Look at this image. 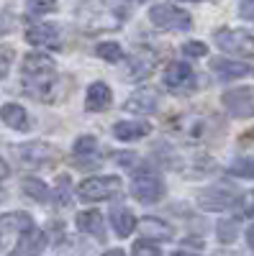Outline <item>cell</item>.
<instances>
[{
	"label": "cell",
	"instance_id": "obj_1",
	"mask_svg": "<svg viewBox=\"0 0 254 256\" xmlns=\"http://www.w3.org/2000/svg\"><path fill=\"white\" fill-rule=\"evenodd\" d=\"M21 74H24L26 92H31L41 102L52 100V90H54V84L59 80L57 77V64H54L52 56H47V54H26Z\"/></svg>",
	"mask_w": 254,
	"mask_h": 256
},
{
	"label": "cell",
	"instance_id": "obj_2",
	"mask_svg": "<svg viewBox=\"0 0 254 256\" xmlns=\"http://www.w3.org/2000/svg\"><path fill=\"white\" fill-rule=\"evenodd\" d=\"M80 26L90 34L98 31H116L126 24V8L116 0H85L77 10Z\"/></svg>",
	"mask_w": 254,
	"mask_h": 256
},
{
	"label": "cell",
	"instance_id": "obj_3",
	"mask_svg": "<svg viewBox=\"0 0 254 256\" xmlns=\"http://www.w3.org/2000/svg\"><path fill=\"white\" fill-rule=\"evenodd\" d=\"M149 20H152V26H157L162 31H187L193 26V16L182 8H177V6H172V3L152 6Z\"/></svg>",
	"mask_w": 254,
	"mask_h": 256
},
{
	"label": "cell",
	"instance_id": "obj_4",
	"mask_svg": "<svg viewBox=\"0 0 254 256\" xmlns=\"http://www.w3.org/2000/svg\"><path fill=\"white\" fill-rule=\"evenodd\" d=\"M131 195L139 200V202H159L164 198V182L157 172L152 169H141L136 172V177L131 180Z\"/></svg>",
	"mask_w": 254,
	"mask_h": 256
},
{
	"label": "cell",
	"instance_id": "obj_5",
	"mask_svg": "<svg viewBox=\"0 0 254 256\" xmlns=\"http://www.w3.org/2000/svg\"><path fill=\"white\" fill-rule=\"evenodd\" d=\"M216 46L234 56H254V36L239 28H218L216 31Z\"/></svg>",
	"mask_w": 254,
	"mask_h": 256
},
{
	"label": "cell",
	"instance_id": "obj_6",
	"mask_svg": "<svg viewBox=\"0 0 254 256\" xmlns=\"http://www.w3.org/2000/svg\"><path fill=\"white\" fill-rule=\"evenodd\" d=\"M236 200V190L226 184V182H216V184H210L205 190H200V195H198V205L208 212H221V210H228V208H234Z\"/></svg>",
	"mask_w": 254,
	"mask_h": 256
},
{
	"label": "cell",
	"instance_id": "obj_7",
	"mask_svg": "<svg viewBox=\"0 0 254 256\" xmlns=\"http://www.w3.org/2000/svg\"><path fill=\"white\" fill-rule=\"evenodd\" d=\"M121 190V180L118 177H90L85 180L77 187V195L80 200H88V202H98V200H108L111 195Z\"/></svg>",
	"mask_w": 254,
	"mask_h": 256
},
{
	"label": "cell",
	"instance_id": "obj_8",
	"mask_svg": "<svg viewBox=\"0 0 254 256\" xmlns=\"http://www.w3.org/2000/svg\"><path fill=\"white\" fill-rule=\"evenodd\" d=\"M72 164L82 172H93V169H100L103 156L98 152V141L93 136H80L75 141V154H72Z\"/></svg>",
	"mask_w": 254,
	"mask_h": 256
},
{
	"label": "cell",
	"instance_id": "obj_9",
	"mask_svg": "<svg viewBox=\"0 0 254 256\" xmlns=\"http://www.w3.org/2000/svg\"><path fill=\"white\" fill-rule=\"evenodd\" d=\"M223 108L234 118H251L254 116V88H236L223 92Z\"/></svg>",
	"mask_w": 254,
	"mask_h": 256
},
{
	"label": "cell",
	"instance_id": "obj_10",
	"mask_svg": "<svg viewBox=\"0 0 254 256\" xmlns=\"http://www.w3.org/2000/svg\"><path fill=\"white\" fill-rule=\"evenodd\" d=\"M164 84L172 92H190L195 90L198 84V74L193 72V67L185 62H172L167 67V74H164Z\"/></svg>",
	"mask_w": 254,
	"mask_h": 256
},
{
	"label": "cell",
	"instance_id": "obj_11",
	"mask_svg": "<svg viewBox=\"0 0 254 256\" xmlns=\"http://www.w3.org/2000/svg\"><path fill=\"white\" fill-rule=\"evenodd\" d=\"M18 156L21 162H24L26 166H49L57 162V152L52 146L47 144H41V141H31V144H24V146H18Z\"/></svg>",
	"mask_w": 254,
	"mask_h": 256
},
{
	"label": "cell",
	"instance_id": "obj_12",
	"mask_svg": "<svg viewBox=\"0 0 254 256\" xmlns=\"http://www.w3.org/2000/svg\"><path fill=\"white\" fill-rule=\"evenodd\" d=\"M157 105H159V95L152 88H141L123 102V110L131 116H152L157 110Z\"/></svg>",
	"mask_w": 254,
	"mask_h": 256
},
{
	"label": "cell",
	"instance_id": "obj_13",
	"mask_svg": "<svg viewBox=\"0 0 254 256\" xmlns=\"http://www.w3.org/2000/svg\"><path fill=\"white\" fill-rule=\"evenodd\" d=\"M26 41L34 46H47V49H59L62 46V36L59 28L52 24H34L26 28Z\"/></svg>",
	"mask_w": 254,
	"mask_h": 256
},
{
	"label": "cell",
	"instance_id": "obj_14",
	"mask_svg": "<svg viewBox=\"0 0 254 256\" xmlns=\"http://www.w3.org/2000/svg\"><path fill=\"white\" fill-rule=\"evenodd\" d=\"M210 72H216L218 80H236V77L254 74V67H249L244 62H234V59H213L210 62Z\"/></svg>",
	"mask_w": 254,
	"mask_h": 256
},
{
	"label": "cell",
	"instance_id": "obj_15",
	"mask_svg": "<svg viewBox=\"0 0 254 256\" xmlns=\"http://www.w3.org/2000/svg\"><path fill=\"white\" fill-rule=\"evenodd\" d=\"M152 134V126L146 120H121L113 126V136L121 141H139Z\"/></svg>",
	"mask_w": 254,
	"mask_h": 256
},
{
	"label": "cell",
	"instance_id": "obj_16",
	"mask_svg": "<svg viewBox=\"0 0 254 256\" xmlns=\"http://www.w3.org/2000/svg\"><path fill=\"white\" fill-rule=\"evenodd\" d=\"M157 67V56L154 54H136L131 56L129 67H126V80L129 82H139L144 77H149Z\"/></svg>",
	"mask_w": 254,
	"mask_h": 256
},
{
	"label": "cell",
	"instance_id": "obj_17",
	"mask_svg": "<svg viewBox=\"0 0 254 256\" xmlns=\"http://www.w3.org/2000/svg\"><path fill=\"white\" fill-rule=\"evenodd\" d=\"M113 95H111V88L105 82H93L88 88V98H85V108L98 113V110H105L111 105Z\"/></svg>",
	"mask_w": 254,
	"mask_h": 256
},
{
	"label": "cell",
	"instance_id": "obj_18",
	"mask_svg": "<svg viewBox=\"0 0 254 256\" xmlns=\"http://www.w3.org/2000/svg\"><path fill=\"white\" fill-rule=\"evenodd\" d=\"M77 228L82 233H88V236H95L98 241L105 238V223L98 210H82L77 216Z\"/></svg>",
	"mask_w": 254,
	"mask_h": 256
},
{
	"label": "cell",
	"instance_id": "obj_19",
	"mask_svg": "<svg viewBox=\"0 0 254 256\" xmlns=\"http://www.w3.org/2000/svg\"><path fill=\"white\" fill-rule=\"evenodd\" d=\"M139 228H141L144 238H152V241H169V238H172V226L164 223L162 218H152V216L141 218Z\"/></svg>",
	"mask_w": 254,
	"mask_h": 256
},
{
	"label": "cell",
	"instance_id": "obj_20",
	"mask_svg": "<svg viewBox=\"0 0 254 256\" xmlns=\"http://www.w3.org/2000/svg\"><path fill=\"white\" fill-rule=\"evenodd\" d=\"M0 118H3V123H6L8 128H13V131H29V128H31L29 113L21 108V105H16V102L3 105V110H0Z\"/></svg>",
	"mask_w": 254,
	"mask_h": 256
},
{
	"label": "cell",
	"instance_id": "obj_21",
	"mask_svg": "<svg viewBox=\"0 0 254 256\" xmlns=\"http://www.w3.org/2000/svg\"><path fill=\"white\" fill-rule=\"evenodd\" d=\"M47 233L44 230H36V228H31V230H26L24 236H21V241H18V246H16V254H41L47 248Z\"/></svg>",
	"mask_w": 254,
	"mask_h": 256
},
{
	"label": "cell",
	"instance_id": "obj_22",
	"mask_svg": "<svg viewBox=\"0 0 254 256\" xmlns=\"http://www.w3.org/2000/svg\"><path fill=\"white\" fill-rule=\"evenodd\" d=\"M111 226L121 238H126V236H131V230L136 228V216L129 208H116V210H111Z\"/></svg>",
	"mask_w": 254,
	"mask_h": 256
},
{
	"label": "cell",
	"instance_id": "obj_23",
	"mask_svg": "<svg viewBox=\"0 0 254 256\" xmlns=\"http://www.w3.org/2000/svg\"><path fill=\"white\" fill-rule=\"evenodd\" d=\"M0 228L6 230H18V233H26L34 228V218L29 212H21V210H13V212H3L0 216Z\"/></svg>",
	"mask_w": 254,
	"mask_h": 256
},
{
	"label": "cell",
	"instance_id": "obj_24",
	"mask_svg": "<svg viewBox=\"0 0 254 256\" xmlns=\"http://www.w3.org/2000/svg\"><path fill=\"white\" fill-rule=\"evenodd\" d=\"M21 190L36 202H47V198H49V187L41 180H36V177H24L21 180Z\"/></svg>",
	"mask_w": 254,
	"mask_h": 256
},
{
	"label": "cell",
	"instance_id": "obj_25",
	"mask_svg": "<svg viewBox=\"0 0 254 256\" xmlns=\"http://www.w3.org/2000/svg\"><path fill=\"white\" fill-rule=\"evenodd\" d=\"M236 233H239V220H236V218H223V220H218L216 236H218L221 244H234Z\"/></svg>",
	"mask_w": 254,
	"mask_h": 256
},
{
	"label": "cell",
	"instance_id": "obj_26",
	"mask_svg": "<svg viewBox=\"0 0 254 256\" xmlns=\"http://www.w3.org/2000/svg\"><path fill=\"white\" fill-rule=\"evenodd\" d=\"M54 200L59 208H65L72 202V184H70V177L67 174H59L57 177V184H54Z\"/></svg>",
	"mask_w": 254,
	"mask_h": 256
},
{
	"label": "cell",
	"instance_id": "obj_27",
	"mask_svg": "<svg viewBox=\"0 0 254 256\" xmlns=\"http://www.w3.org/2000/svg\"><path fill=\"white\" fill-rule=\"evenodd\" d=\"M95 54L103 62H111V64H118L123 59V49L116 44V41H103V44H98L95 46Z\"/></svg>",
	"mask_w": 254,
	"mask_h": 256
},
{
	"label": "cell",
	"instance_id": "obj_28",
	"mask_svg": "<svg viewBox=\"0 0 254 256\" xmlns=\"http://www.w3.org/2000/svg\"><path fill=\"white\" fill-rule=\"evenodd\" d=\"M228 174L241 177V180H254V159H236L228 166Z\"/></svg>",
	"mask_w": 254,
	"mask_h": 256
},
{
	"label": "cell",
	"instance_id": "obj_29",
	"mask_svg": "<svg viewBox=\"0 0 254 256\" xmlns=\"http://www.w3.org/2000/svg\"><path fill=\"white\" fill-rule=\"evenodd\" d=\"M29 16H44V13H54L57 10V0H29L26 3Z\"/></svg>",
	"mask_w": 254,
	"mask_h": 256
},
{
	"label": "cell",
	"instance_id": "obj_30",
	"mask_svg": "<svg viewBox=\"0 0 254 256\" xmlns=\"http://www.w3.org/2000/svg\"><path fill=\"white\" fill-rule=\"evenodd\" d=\"M131 251H134L136 256H159V254H162V248H159V246L149 244V241H146V238H144V241H136Z\"/></svg>",
	"mask_w": 254,
	"mask_h": 256
},
{
	"label": "cell",
	"instance_id": "obj_31",
	"mask_svg": "<svg viewBox=\"0 0 254 256\" xmlns=\"http://www.w3.org/2000/svg\"><path fill=\"white\" fill-rule=\"evenodd\" d=\"M182 54L198 59V56H205V54H208V46L200 44V41H187V44H182Z\"/></svg>",
	"mask_w": 254,
	"mask_h": 256
},
{
	"label": "cell",
	"instance_id": "obj_32",
	"mask_svg": "<svg viewBox=\"0 0 254 256\" xmlns=\"http://www.w3.org/2000/svg\"><path fill=\"white\" fill-rule=\"evenodd\" d=\"M113 159H116V164H121L123 169H134V166L139 164V156L131 154V152H113Z\"/></svg>",
	"mask_w": 254,
	"mask_h": 256
},
{
	"label": "cell",
	"instance_id": "obj_33",
	"mask_svg": "<svg viewBox=\"0 0 254 256\" xmlns=\"http://www.w3.org/2000/svg\"><path fill=\"white\" fill-rule=\"evenodd\" d=\"M13 64V49L11 46H0V80H3Z\"/></svg>",
	"mask_w": 254,
	"mask_h": 256
},
{
	"label": "cell",
	"instance_id": "obj_34",
	"mask_svg": "<svg viewBox=\"0 0 254 256\" xmlns=\"http://www.w3.org/2000/svg\"><path fill=\"white\" fill-rule=\"evenodd\" d=\"M239 208H241L239 210L241 218H251L254 216V192H246V195L239 200Z\"/></svg>",
	"mask_w": 254,
	"mask_h": 256
},
{
	"label": "cell",
	"instance_id": "obj_35",
	"mask_svg": "<svg viewBox=\"0 0 254 256\" xmlns=\"http://www.w3.org/2000/svg\"><path fill=\"white\" fill-rule=\"evenodd\" d=\"M239 13H241V18H246V20H254V0H244Z\"/></svg>",
	"mask_w": 254,
	"mask_h": 256
},
{
	"label": "cell",
	"instance_id": "obj_36",
	"mask_svg": "<svg viewBox=\"0 0 254 256\" xmlns=\"http://www.w3.org/2000/svg\"><path fill=\"white\" fill-rule=\"evenodd\" d=\"M251 141H254V131H246V134H241V141H239V144H241V146H249Z\"/></svg>",
	"mask_w": 254,
	"mask_h": 256
},
{
	"label": "cell",
	"instance_id": "obj_37",
	"mask_svg": "<svg viewBox=\"0 0 254 256\" xmlns=\"http://www.w3.org/2000/svg\"><path fill=\"white\" fill-rule=\"evenodd\" d=\"M246 244H249V248L254 251V226L246 228Z\"/></svg>",
	"mask_w": 254,
	"mask_h": 256
},
{
	"label": "cell",
	"instance_id": "obj_38",
	"mask_svg": "<svg viewBox=\"0 0 254 256\" xmlns=\"http://www.w3.org/2000/svg\"><path fill=\"white\" fill-rule=\"evenodd\" d=\"M3 177H8V164L0 159V180H3Z\"/></svg>",
	"mask_w": 254,
	"mask_h": 256
},
{
	"label": "cell",
	"instance_id": "obj_39",
	"mask_svg": "<svg viewBox=\"0 0 254 256\" xmlns=\"http://www.w3.org/2000/svg\"><path fill=\"white\" fill-rule=\"evenodd\" d=\"M131 3H149V0H131Z\"/></svg>",
	"mask_w": 254,
	"mask_h": 256
}]
</instances>
